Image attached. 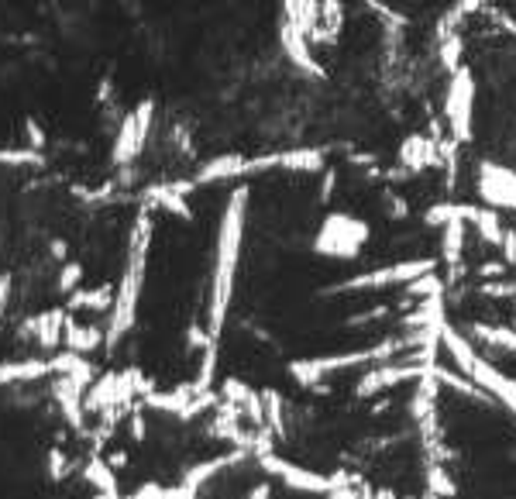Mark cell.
Wrapping results in <instances>:
<instances>
[{"label": "cell", "instance_id": "cell-3", "mask_svg": "<svg viewBox=\"0 0 516 499\" xmlns=\"http://www.w3.org/2000/svg\"><path fill=\"white\" fill-rule=\"evenodd\" d=\"M25 145L35 148V152H42L45 148V128L35 118H25Z\"/></svg>", "mask_w": 516, "mask_h": 499}, {"label": "cell", "instance_id": "cell-4", "mask_svg": "<svg viewBox=\"0 0 516 499\" xmlns=\"http://www.w3.org/2000/svg\"><path fill=\"white\" fill-rule=\"evenodd\" d=\"M7 307H11V279H0V321L7 317Z\"/></svg>", "mask_w": 516, "mask_h": 499}, {"label": "cell", "instance_id": "cell-2", "mask_svg": "<svg viewBox=\"0 0 516 499\" xmlns=\"http://www.w3.org/2000/svg\"><path fill=\"white\" fill-rule=\"evenodd\" d=\"M0 166H42V152L21 145V148H0Z\"/></svg>", "mask_w": 516, "mask_h": 499}, {"label": "cell", "instance_id": "cell-1", "mask_svg": "<svg viewBox=\"0 0 516 499\" xmlns=\"http://www.w3.org/2000/svg\"><path fill=\"white\" fill-rule=\"evenodd\" d=\"M152 121H155V104H152V100H142V104H135L128 114H124L121 124H117L114 148H111L114 166H131V162L145 152L148 138H152Z\"/></svg>", "mask_w": 516, "mask_h": 499}]
</instances>
